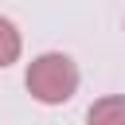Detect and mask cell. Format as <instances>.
Segmentation results:
<instances>
[{
  "instance_id": "2",
  "label": "cell",
  "mask_w": 125,
  "mask_h": 125,
  "mask_svg": "<svg viewBox=\"0 0 125 125\" xmlns=\"http://www.w3.org/2000/svg\"><path fill=\"white\" fill-rule=\"evenodd\" d=\"M86 125H125V94L98 98L86 113Z\"/></svg>"
},
{
  "instance_id": "1",
  "label": "cell",
  "mask_w": 125,
  "mask_h": 125,
  "mask_svg": "<svg viewBox=\"0 0 125 125\" xmlns=\"http://www.w3.org/2000/svg\"><path fill=\"white\" fill-rule=\"evenodd\" d=\"M23 82H27V94H31L35 102H43V105H62V102H70L74 90H78V66H74L70 55L47 51V55L31 59Z\"/></svg>"
},
{
  "instance_id": "3",
  "label": "cell",
  "mask_w": 125,
  "mask_h": 125,
  "mask_svg": "<svg viewBox=\"0 0 125 125\" xmlns=\"http://www.w3.org/2000/svg\"><path fill=\"white\" fill-rule=\"evenodd\" d=\"M20 51H23V39H20L16 23L0 16V70H4V66H12V62L20 59Z\"/></svg>"
}]
</instances>
